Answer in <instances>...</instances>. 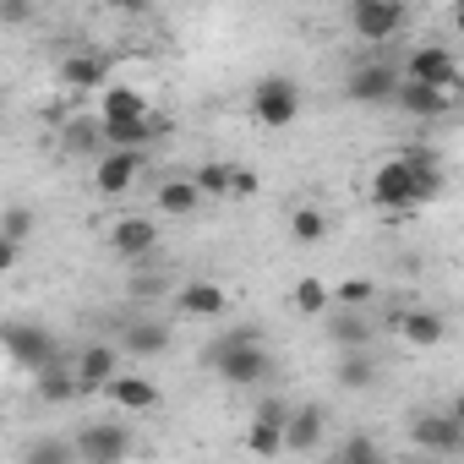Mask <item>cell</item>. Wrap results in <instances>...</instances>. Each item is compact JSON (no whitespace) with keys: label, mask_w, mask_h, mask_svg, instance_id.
<instances>
[{"label":"cell","mask_w":464,"mask_h":464,"mask_svg":"<svg viewBox=\"0 0 464 464\" xmlns=\"http://www.w3.org/2000/svg\"><path fill=\"white\" fill-rule=\"evenodd\" d=\"M437 197H442V180H426V175L404 159V148L388 153V159L372 169V202H377L382 213H410V208H426V202H437Z\"/></svg>","instance_id":"cell-1"},{"label":"cell","mask_w":464,"mask_h":464,"mask_svg":"<svg viewBox=\"0 0 464 464\" xmlns=\"http://www.w3.org/2000/svg\"><path fill=\"white\" fill-rule=\"evenodd\" d=\"M208 366H213L229 388H257V382L274 372V361H268L257 328H229L224 339H213V344H208Z\"/></svg>","instance_id":"cell-2"},{"label":"cell","mask_w":464,"mask_h":464,"mask_svg":"<svg viewBox=\"0 0 464 464\" xmlns=\"http://www.w3.org/2000/svg\"><path fill=\"white\" fill-rule=\"evenodd\" d=\"M301 110H306V99H301V82H295V77H279V72H274V77H263V82L252 88V121L268 126V131L295 126Z\"/></svg>","instance_id":"cell-3"},{"label":"cell","mask_w":464,"mask_h":464,"mask_svg":"<svg viewBox=\"0 0 464 464\" xmlns=\"http://www.w3.org/2000/svg\"><path fill=\"white\" fill-rule=\"evenodd\" d=\"M410 23L404 0H350V34L361 44H393Z\"/></svg>","instance_id":"cell-4"},{"label":"cell","mask_w":464,"mask_h":464,"mask_svg":"<svg viewBox=\"0 0 464 464\" xmlns=\"http://www.w3.org/2000/svg\"><path fill=\"white\" fill-rule=\"evenodd\" d=\"M399 82H404V66H393V61H361L344 77V99L350 104H393Z\"/></svg>","instance_id":"cell-5"},{"label":"cell","mask_w":464,"mask_h":464,"mask_svg":"<svg viewBox=\"0 0 464 464\" xmlns=\"http://www.w3.org/2000/svg\"><path fill=\"white\" fill-rule=\"evenodd\" d=\"M131 448H137V437H131V426H121V420H93V426L77 431L82 464H121V459H131Z\"/></svg>","instance_id":"cell-6"},{"label":"cell","mask_w":464,"mask_h":464,"mask_svg":"<svg viewBox=\"0 0 464 464\" xmlns=\"http://www.w3.org/2000/svg\"><path fill=\"white\" fill-rule=\"evenodd\" d=\"M404 77H415V82H437V88L464 93L459 61H453V50H448V44H420V50H410V55H404Z\"/></svg>","instance_id":"cell-7"},{"label":"cell","mask_w":464,"mask_h":464,"mask_svg":"<svg viewBox=\"0 0 464 464\" xmlns=\"http://www.w3.org/2000/svg\"><path fill=\"white\" fill-rule=\"evenodd\" d=\"M142 175V148H104V159L93 164V191L99 197H126Z\"/></svg>","instance_id":"cell-8"},{"label":"cell","mask_w":464,"mask_h":464,"mask_svg":"<svg viewBox=\"0 0 464 464\" xmlns=\"http://www.w3.org/2000/svg\"><path fill=\"white\" fill-rule=\"evenodd\" d=\"M285 431H290V404L285 399H263L252 410V426H246V448L252 453H285Z\"/></svg>","instance_id":"cell-9"},{"label":"cell","mask_w":464,"mask_h":464,"mask_svg":"<svg viewBox=\"0 0 464 464\" xmlns=\"http://www.w3.org/2000/svg\"><path fill=\"white\" fill-rule=\"evenodd\" d=\"M393 334L410 344V350H437L448 339V317L431 312V306H399L393 312Z\"/></svg>","instance_id":"cell-10"},{"label":"cell","mask_w":464,"mask_h":464,"mask_svg":"<svg viewBox=\"0 0 464 464\" xmlns=\"http://www.w3.org/2000/svg\"><path fill=\"white\" fill-rule=\"evenodd\" d=\"M153 246H159V224H153V218L121 213V218L110 224V252H115L121 263H137V257H148Z\"/></svg>","instance_id":"cell-11"},{"label":"cell","mask_w":464,"mask_h":464,"mask_svg":"<svg viewBox=\"0 0 464 464\" xmlns=\"http://www.w3.org/2000/svg\"><path fill=\"white\" fill-rule=\"evenodd\" d=\"M453 104H459V93H453V88L415 82V77H404V82H399V93H393V110H404V115H420V121H437V115H448Z\"/></svg>","instance_id":"cell-12"},{"label":"cell","mask_w":464,"mask_h":464,"mask_svg":"<svg viewBox=\"0 0 464 464\" xmlns=\"http://www.w3.org/2000/svg\"><path fill=\"white\" fill-rule=\"evenodd\" d=\"M175 306L186 317H197V323H218V317H229V290L213 285V279H186L175 290Z\"/></svg>","instance_id":"cell-13"},{"label":"cell","mask_w":464,"mask_h":464,"mask_svg":"<svg viewBox=\"0 0 464 464\" xmlns=\"http://www.w3.org/2000/svg\"><path fill=\"white\" fill-rule=\"evenodd\" d=\"M55 72H61V82H66L72 93H104V88H110V61H104L99 50H72Z\"/></svg>","instance_id":"cell-14"},{"label":"cell","mask_w":464,"mask_h":464,"mask_svg":"<svg viewBox=\"0 0 464 464\" xmlns=\"http://www.w3.org/2000/svg\"><path fill=\"white\" fill-rule=\"evenodd\" d=\"M410 437L420 453H459L464 448V420H453L448 410L442 415H415L410 420Z\"/></svg>","instance_id":"cell-15"},{"label":"cell","mask_w":464,"mask_h":464,"mask_svg":"<svg viewBox=\"0 0 464 464\" xmlns=\"http://www.w3.org/2000/svg\"><path fill=\"white\" fill-rule=\"evenodd\" d=\"M6 350H12V361L28 366V372H39V366L55 361V339H50L44 328H28V323H12V328H6Z\"/></svg>","instance_id":"cell-16"},{"label":"cell","mask_w":464,"mask_h":464,"mask_svg":"<svg viewBox=\"0 0 464 464\" xmlns=\"http://www.w3.org/2000/svg\"><path fill=\"white\" fill-rule=\"evenodd\" d=\"M99 126H104V148H148L159 137L153 110L148 115H99Z\"/></svg>","instance_id":"cell-17"},{"label":"cell","mask_w":464,"mask_h":464,"mask_svg":"<svg viewBox=\"0 0 464 464\" xmlns=\"http://www.w3.org/2000/svg\"><path fill=\"white\" fill-rule=\"evenodd\" d=\"M104 399H110L115 410H126V415H148V410H159V388H153L148 377H131V372H115L110 388H104Z\"/></svg>","instance_id":"cell-18"},{"label":"cell","mask_w":464,"mask_h":464,"mask_svg":"<svg viewBox=\"0 0 464 464\" xmlns=\"http://www.w3.org/2000/svg\"><path fill=\"white\" fill-rule=\"evenodd\" d=\"M328 431V410L323 404H301L290 410V431H285V453H317Z\"/></svg>","instance_id":"cell-19"},{"label":"cell","mask_w":464,"mask_h":464,"mask_svg":"<svg viewBox=\"0 0 464 464\" xmlns=\"http://www.w3.org/2000/svg\"><path fill=\"white\" fill-rule=\"evenodd\" d=\"M115 372H121V350H115V344H88V350L77 355V382H82V393H104Z\"/></svg>","instance_id":"cell-20"},{"label":"cell","mask_w":464,"mask_h":464,"mask_svg":"<svg viewBox=\"0 0 464 464\" xmlns=\"http://www.w3.org/2000/svg\"><path fill=\"white\" fill-rule=\"evenodd\" d=\"M153 202H159V213H169V218H191L208 197H202V186H197V175H191V180H159Z\"/></svg>","instance_id":"cell-21"},{"label":"cell","mask_w":464,"mask_h":464,"mask_svg":"<svg viewBox=\"0 0 464 464\" xmlns=\"http://www.w3.org/2000/svg\"><path fill=\"white\" fill-rule=\"evenodd\" d=\"M197 186H202L208 202H236V164H229V159L197 164Z\"/></svg>","instance_id":"cell-22"},{"label":"cell","mask_w":464,"mask_h":464,"mask_svg":"<svg viewBox=\"0 0 464 464\" xmlns=\"http://www.w3.org/2000/svg\"><path fill=\"white\" fill-rule=\"evenodd\" d=\"M290 306H295L301 317H323V312L334 306V285H328V279H317V274H301V279H295V290H290Z\"/></svg>","instance_id":"cell-23"},{"label":"cell","mask_w":464,"mask_h":464,"mask_svg":"<svg viewBox=\"0 0 464 464\" xmlns=\"http://www.w3.org/2000/svg\"><path fill=\"white\" fill-rule=\"evenodd\" d=\"M34 377H39V399H44V404H72V399L82 393V382H77V366L66 372V366H55V361H50V366H39Z\"/></svg>","instance_id":"cell-24"},{"label":"cell","mask_w":464,"mask_h":464,"mask_svg":"<svg viewBox=\"0 0 464 464\" xmlns=\"http://www.w3.org/2000/svg\"><path fill=\"white\" fill-rule=\"evenodd\" d=\"M121 350H126V355H164V350H169V328H164V323H131V328L121 334Z\"/></svg>","instance_id":"cell-25"},{"label":"cell","mask_w":464,"mask_h":464,"mask_svg":"<svg viewBox=\"0 0 464 464\" xmlns=\"http://www.w3.org/2000/svg\"><path fill=\"white\" fill-rule=\"evenodd\" d=\"M290 236H295L301 246H317V241L328 236V213H323L317 202H301V208L290 213Z\"/></svg>","instance_id":"cell-26"},{"label":"cell","mask_w":464,"mask_h":464,"mask_svg":"<svg viewBox=\"0 0 464 464\" xmlns=\"http://www.w3.org/2000/svg\"><path fill=\"white\" fill-rule=\"evenodd\" d=\"M377 301V279H366V274H350V279H339L334 285V306H372Z\"/></svg>","instance_id":"cell-27"},{"label":"cell","mask_w":464,"mask_h":464,"mask_svg":"<svg viewBox=\"0 0 464 464\" xmlns=\"http://www.w3.org/2000/svg\"><path fill=\"white\" fill-rule=\"evenodd\" d=\"M328 334L339 350H366V339H372V328H366V317H355V306H344V317H334Z\"/></svg>","instance_id":"cell-28"},{"label":"cell","mask_w":464,"mask_h":464,"mask_svg":"<svg viewBox=\"0 0 464 464\" xmlns=\"http://www.w3.org/2000/svg\"><path fill=\"white\" fill-rule=\"evenodd\" d=\"M99 115H148V99L137 93V88H104V99H99Z\"/></svg>","instance_id":"cell-29"},{"label":"cell","mask_w":464,"mask_h":464,"mask_svg":"<svg viewBox=\"0 0 464 464\" xmlns=\"http://www.w3.org/2000/svg\"><path fill=\"white\" fill-rule=\"evenodd\" d=\"M372 377H377V372H372L366 350H344V355H339V382H344V388L361 393V388H372Z\"/></svg>","instance_id":"cell-30"},{"label":"cell","mask_w":464,"mask_h":464,"mask_svg":"<svg viewBox=\"0 0 464 464\" xmlns=\"http://www.w3.org/2000/svg\"><path fill=\"white\" fill-rule=\"evenodd\" d=\"M82 453H77V442H28V453H23V464H77Z\"/></svg>","instance_id":"cell-31"},{"label":"cell","mask_w":464,"mask_h":464,"mask_svg":"<svg viewBox=\"0 0 464 464\" xmlns=\"http://www.w3.org/2000/svg\"><path fill=\"white\" fill-rule=\"evenodd\" d=\"M344 459H350V464H372V459H382V448H377L372 437H350V442H344Z\"/></svg>","instance_id":"cell-32"},{"label":"cell","mask_w":464,"mask_h":464,"mask_svg":"<svg viewBox=\"0 0 464 464\" xmlns=\"http://www.w3.org/2000/svg\"><path fill=\"white\" fill-rule=\"evenodd\" d=\"M28 229H34V213L28 208H6V241H28Z\"/></svg>","instance_id":"cell-33"},{"label":"cell","mask_w":464,"mask_h":464,"mask_svg":"<svg viewBox=\"0 0 464 464\" xmlns=\"http://www.w3.org/2000/svg\"><path fill=\"white\" fill-rule=\"evenodd\" d=\"M0 12H6V23H12V28H23L34 6H28V0H6V6H0Z\"/></svg>","instance_id":"cell-34"},{"label":"cell","mask_w":464,"mask_h":464,"mask_svg":"<svg viewBox=\"0 0 464 464\" xmlns=\"http://www.w3.org/2000/svg\"><path fill=\"white\" fill-rule=\"evenodd\" d=\"M236 197H257V175L252 169H236Z\"/></svg>","instance_id":"cell-35"},{"label":"cell","mask_w":464,"mask_h":464,"mask_svg":"<svg viewBox=\"0 0 464 464\" xmlns=\"http://www.w3.org/2000/svg\"><path fill=\"white\" fill-rule=\"evenodd\" d=\"M453 34L464 39V0H453Z\"/></svg>","instance_id":"cell-36"},{"label":"cell","mask_w":464,"mask_h":464,"mask_svg":"<svg viewBox=\"0 0 464 464\" xmlns=\"http://www.w3.org/2000/svg\"><path fill=\"white\" fill-rule=\"evenodd\" d=\"M110 6H121V12H148V0H110Z\"/></svg>","instance_id":"cell-37"},{"label":"cell","mask_w":464,"mask_h":464,"mask_svg":"<svg viewBox=\"0 0 464 464\" xmlns=\"http://www.w3.org/2000/svg\"><path fill=\"white\" fill-rule=\"evenodd\" d=\"M448 415H453V420H464V393H453V404H448Z\"/></svg>","instance_id":"cell-38"}]
</instances>
